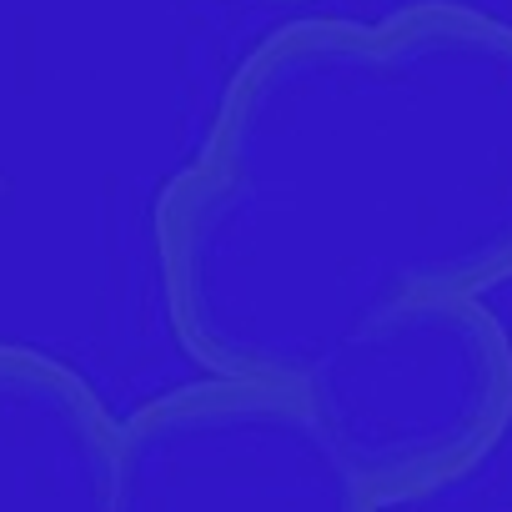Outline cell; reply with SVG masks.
Masks as SVG:
<instances>
[{"mask_svg":"<svg viewBox=\"0 0 512 512\" xmlns=\"http://www.w3.org/2000/svg\"><path fill=\"white\" fill-rule=\"evenodd\" d=\"M206 377L302 387L412 297L512 282V26L462 0L256 41L151 206Z\"/></svg>","mask_w":512,"mask_h":512,"instance_id":"1","label":"cell"},{"mask_svg":"<svg viewBox=\"0 0 512 512\" xmlns=\"http://www.w3.org/2000/svg\"><path fill=\"white\" fill-rule=\"evenodd\" d=\"M302 397L377 507L472 477L512 427V332L477 297H412L347 337Z\"/></svg>","mask_w":512,"mask_h":512,"instance_id":"2","label":"cell"},{"mask_svg":"<svg viewBox=\"0 0 512 512\" xmlns=\"http://www.w3.org/2000/svg\"><path fill=\"white\" fill-rule=\"evenodd\" d=\"M116 512H377L302 387L201 377L121 422Z\"/></svg>","mask_w":512,"mask_h":512,"instance_id":"3","label":"cell"},{"mask_svg":"<svg viewBox=\"0 0 512 512\" xmlns=\"http://www.w3.org/2000/svg\"><path fill=\"white\" fill-rule=\"evenodd\" d=\"M121 422L96 387L0 337V512H116Z\"/></svg>","mask_w":512,"mask_h":512,"instance_id":"4","label":"cell"}]
</instances>
